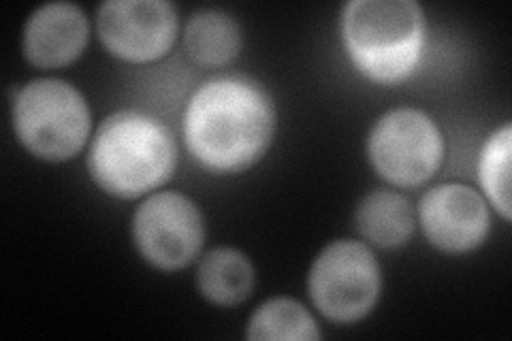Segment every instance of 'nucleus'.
<instances>
[{
	"mask_svg": "<svg viewBox=\"0 0 512 341\" xmlns=\"http://www.w3.org/2000/svg\"><path fill=\"white\" fill-rule=\"evenodd\" d=\"M182 128L201 167L214 173L246 171L274 141L276 107L250 77H212L192 92Z\"/></svg>",
	"mask_w": 512,
	"mask_h": 341,
	"instance_id": "f257e3e1",
	"label": "nucleus"
},
{
	"mask_svg": "<svg viewBox=\"0 0 512 341\" xmlns=\"http://www.w3.org/2000/svg\"><path fill=\"white\" fill-rule=\"evenodd\" d=\"M178 165L169 128L135 109L111 113L96 128L88 152L94 184L118 199H137L163 186Z\"/></svg>",
	"mask_w": 512,
	"mask_h": 341,
	"instance_id": "f03ea898",
	"label": "nucleus"
},
{
	"mask_svg": "<svg viewBox=\"0 0 512 341\" xmlns=\"http://www.w3.org/2000/svg\"><path fill=\"white\" fill-rule=\"evenodd\" d=\"M342 39L365 77L397 84L421 60L425 15L414 0H352L342 13Z\"/></svg>",
	"mask_w": 512,
	"mask_h": 341,
	"instance_id": "7ed1b4c3",
	"label": "nucleus"
},
{
	"mask_svg": "<svg viewBox=\"0 0 512 341\" xmlns=\"http://www.w3.org/2000/svg\"><path fill=\"white\" fill-rule=\"evenodd\" d=\"M88 101L69 81L35 79L13 101V128L37 158L62 162L82 152L90 137Z\"/></svg>",
	"mask_w": 512,
	"mask_h": 341,
	"instance_id": "20e7f679",
	"label": "nucleus"
},
{
	"mask_svg": "<svg viewBox=\"0 0 512 341\" xmlns=\"http://www.w3.org/2000/svg\"><path fill=\"white\" fill-rule=\"evenodd\" d=\"M382 273L363 241L338 239L320 250L308 273V292L325 318L348 324L370 314L380 297Z\"/></svg>",
	"mask_w": 512,
	"mask_h": 341,
	"instance_id": "39448f33",
	"label": "nucleus"
},
{
	"mask_svg": "<svg viewBox=\"0 0 512 341\" xmlns=\"http://www.w3.org/2000/svg\"><path fill=\"white\" fill-rule=\"evenodd\" d=\"M367 156L382 180L414 188L438 171L444 141L438 124L425 111L397 107L372 126Z\"/></svg>",
	"mask_w": 512,
	"mask_h": 341,
	"instance_id": "423d86ee",
	"label": "nucleus"
},
{
	"mask_svg": "<svg viewBox=\"0 0 512 341\" xmlns=\"http://www.w3.org/2000/svg\"><path fill=\"white\" fill-rule=\"evenodd\" d=\"M205 239L199 207L182 192H154L133 216V241L150 265L163 271L195 261Z\"/></svg>",
	"mask_w": 512,
	"mask_h": 341,
	"instance_id": "0eeeda50",
	"label": "nucleus"
},
{
	"mask_svg": "<svg viewBox=\"0 0 512 341\" xmlns=\"http://www.w3.org/2000/svg\"><path fill=\"white\" fill-rule=\"evenodd\" d=\"M178 28V9L165 0H109L96 15V30L107 52L128 62L163 58Z\"/></svg>",
	"mask_w": 512,
	"mask_h": 341,
	"instance_id": "6e6552de",
	"label": "nucleus"
},
{
	"mask_svg": "<svg viewBox=\"0 0 512 341\" xmlns=\"http://www.w3.org/2000/svg\"><path fill=\"white\" fill-rule=\"evenodd\" d=\"M419 222L431 246L448 254L476 250L491 229L485 197L466 184L427 190L419 203Z\"/></svg>",
	"mask_w": 512,
	"mask_h": 341,
	"instance_id": "1a4fd4ad",
	"label": "nucleus"
},
{
	"mask_svg": "<svg viewBox=\"0 0 512 341\" xmlns=\"http://www.w3.org/2000/svg\"><path fill=\"white\" fill-rule=\"evenodd\" d=\"M90 37L86 13L73 3H47L24 24L22 52L32 67L60 69L84 54Z\"/></svg>",
	"mask_w": 512,
	"mask_h": 341,
	"instance_id": "9d476101",
	"label": "nucleus"
},
{
	"mask_svg": "<svg viewBox=\"0 0 512 341\" xmlns=\"http://www.w3.org/2000/svg\"><path fill=\"white\" fill-rule=\"evenodd\" d=\"M355 224L359 235L372 246L391 250L410 239L414 211L404 194L395 190H374L365 194L357 207Z\"/></svg>",
	"mask_w": 512,
	"mask_h": 341,
	"instance_id": "9b49d317",
	"label": "nucleus"
},
{
	"mask_svg": "<svg viewBox=\"0 0 512 341\" xmlns=\"http://www.w3.org/2000/svg\"><path fill=\"white\" fill-rule=\"evenodd\" d=\"M256 273L250 258L235 248L210 250L199 263L197 288L201 295L222 307L244 303L254 288Z\"/></svg>",
	"mask_w": 512,
	"mask_h": 341,
	"instance_id": "f8f14e48",
	"label": "nucleus"
},
{
	"mask_svg": "<svg viewBox=\"0 0 512 341\" xmlns=\"http://www.w3.org/2000/svg\"><path fill=\"white\" fill-rule=\"evenodd\" d=\"M184 45L188 56L203 67H222L242 50V30L231 15L203 9L188 20Z\"/></svg>",
	"mask_w": 512,
	"mask_h": 341,
	"instance_id": "ddd939ff",
	"label": "nucleus"
},
{
	"mask_svg": "<svg viewBox=\"0 0 512 341\" xmlns=\"http://www.w3.org/2000/svg\"><path fill=\"white\" fill-rule=\"evenodd\" d=\"M248 339L269 341H316L318 324L299 301L288 297L269 299L256 307L246 324Z\"/></svg>",
	"mask_w": 512,
	"mask_h": 341,
	"instance_id": "4468645a",
	"label": "nucleus"
},
{
	"mask_svg": "<svg viewBox=\"0 0 512 341\" xmlns=\"http://www.w3.org/2000/svg\"><path fill=\"white\" fill-rule=\"evenodd\" d=\"M510 141L512 128L504 124L483 145L478 158V180L487 201L510 220Z\"/></svg>",
	"mask_w": 512,
	"mask_h": 341,
	"instance_id": "2eb2a0df",
	"label": "nucleus"
}]
</instances>
